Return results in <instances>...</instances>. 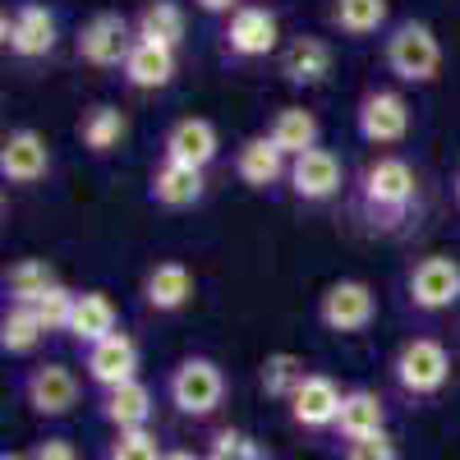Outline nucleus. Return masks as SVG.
<instances>
[{"label": "nucleus", "instance_id": "nucleus-1", "mask_svg": "<svg viewBox=\"0 0 460 460\" xmlns=\"http://www.w3.org/2000/svg\"><path fill=\"white\" fill-rule=\"evenodd\" d=\"M387 65L396 79L405 84H429L438 79L442 69V47L429 23H401L392 37H387Z\"/></svg>", "mask_w": 460, "mask_h": 460}, {"label": "nucleus", "instance_id": "nucleus-2", "mask_svg": "<svg viewBox=\"0 0 460 460\" xmlns=\"http://www.w3.org/2000/svg\"><path fill=\"white\" fill-rule=\"evenodd\" d=\"M396 382L410 392V396H433L447 387V377H451V355H447V345L433 341V336H414L401 345V355H396Z\"/></svg>", "mask_w": 460, "mask_h": 460}, {"label": "nucleus", "instance_id": "nucleus-3", "mask_svg": "<svg viewBox=\"0 0 460 460\" xmlns=\"http://www.w3.org/2000/svg\"><path fill=\"white\" fill-rule=\"evenodd\" d=\"M171 401L180 414H194V419H208L221 401H226V377L212 359L194 355L184 359L175 373H171Z\"/></svg>", "mask_w": 460, "mask_h": 460}, {"label": "nucleus", "instance_id": "nucleus-4", "mask_svg": "<svg viewBox=\"0 0 460 460\" xmlns=\"http://www.w3.org/2000/svg\"><path fill=\"white\" fill-rule=\"evenodd\" d=\"M364 203L373 217H401L414 203V171L401 157H382L364 171Z\"/></svg>", "mask_w": 460, "mask_h": 460}, {"label": "nucleus", "instance_id": "nucleus-5", "mask_svg": "<svg viewBox=\"0 0 460 460\" xmlns=\"http://www.w3.org/2000/svg\"><path fill=\"white\" fill-rule=\"evenodd\" d=\"M138 37H129V23L125 14H93L79 32V60L97 65V69H111V65H125L129 51H134Z\"/></svg>", "mask_w": 460, "mask_h": 460}, {"label": "nucleus", "instance_id": "nucleus-6", "mask_svg": "<svg viewBox=\"0 0 460 460\" xmlns=\"http://www.w3.org/2000/svg\"><path fill=\"white\" fill-rule=\"evenodd\" d=\"M373 314H377V295L364 281H336L318 304V318L327 332H364Z\"/></svg>", "mask_w": 460, "mask_h": 460}, {"label": "nucleus", "instance_id": "nucleus-7", "mask_svg": "<svg viewBox=\"0 0 460 460\" xmlns=\"http://www.w3.org/2000/svg\"><path fill=\"white\" fill-rule=\"evenodd\" d=\"M410 299H414V309H451V304L460 299V262L447 258V253H433L424 258L410 272Z\"/></svg>", "mask_w": 460, "mask_h": 460}, {"label": "nucleus", "instance_id": "nucleus-8", "mask_svg": "<svg viewBox=\"0 0 460 460\" xmlns=\"http://www.w3.org/2000/svg\"><path fill=\"white\" fill-rule=\"evenodd\" d=\"M23 396L37 414L60 419V414H69L74 405H79V377H74V368H65V364H42V368L28 373Z\"/></svg>", "mask_w": 460, "mask_h": 460}, {"label": "nucleus", "instance_id": "nucleus-9", "mask_svg": "<svg viewBox=\"0 0 460 460\" xmlns=\"http://www.w3.org/2000/svg\"><path fill=\"white\" fill-rule=\"evenodd\" d=\"M47 171H51V152L37 129H14L0 143V175L10 184H37Z\"/></svg>", "mask_w": 460, "mask_h": 460}, {"label": "nucleus", "instance_id": "nucleus-10", "mask_svg": "<svg viewBox=\"0 0 460 460\" xmlns=\"http://www.w3.org/2000/svg\"><path fill=\"white\" fill-rule=\"evenodd\" d=\"M359 134L368 143H401L410 134V106L401 93H368L359 102Z\"/></svg>", "mask_w": 460, "mask_h": 460}, {"label": "nucleus", "instance_id": "nucleus-11", "mask_svg": "<svg viewBox=\"0 0 460 460\" xmlns=\"http://www.w3.org/2000/svg\"><path fill=\"white\" fill-rule=\"evenodd\" d=\"M138 373V345L125 336V332H115L97 345H88V377L97 382V387H125V382H134Z\"/></svg>", "mask_w": 460, "mask_h": 460}, {"label": "nucleus", "instance_id": "nucleus-12", "mask_svg": "<svg viewBox=\"0 0 460 460\" xmlns=\"http://www.w3.org/2000/svg\"><path fill=\"white\" fill-rule=\"evenodd\" d=\"M341 401H345V392L336 387L332 377L309 373V377H304V387L295 392V401H290V414H295L299 429H332L341 419Z\"/></svg>", "mask_w": 460, "mask_h": 460}, {"label": "nucleus", "instance_id": "nucleus-13", "mask_svg": "<svg viewBox=\"0 0 460 460\" xmlns=\"http://www.w3.org/2000/svg\"><path fill=\"white\" fill-rule=\"evenodd\" d=\"M5 47L23 60L47 56L56 47V14L47 5H23L14 19H5Z\"/></svg>", "mask_w": 460, "mask_h": 460}, {"label": "nucleus", "instance_id": "nucleus-14", "mask_svg": "<svg viewBox=\"0 0 460 460\" xmlns=\"http://www.w3.org/2000/svg\"><path fill=\"white\" fill-rule=\"evenodd\" d=\"M290 189H295L299 199H309V203L332 199L336 189H341V162H336V152L314 147V152H304V157H295L290 162Z\"/></svg>", "mask_w": 460, "mask_h": 460}, {"label": "nucleus", "instance_id": "nucleus-15", "mask_svg": "<svg viewBox=\"0 0 460 460\" xmlns=\"http://www.w3.org/2000/svg\"><path fill=\"white\" fill-rule=\"evenodd\" d=\"M217 125L203 120V115H189V120H180L171 134H166V162H180V166H208L217 157Z\"/></svg>", "mask_w": 460, "mask_h": 460}, {"label": "nucleus", "instance_id": "nucleus-16", "mask_svg": "<svg viewBox=\"0 0 460 460\" xmlns=\"http://www.w3.org/2000/svg\"><path fill=\"white\" fill-rule=\"evenodd\" d=\"M277 37H281L277 14H267L262 5H244V10H235V19H230L226 42H230L235 56H267L277 47Z\"/></svg>", "mask_w": 460, "mask_h": 460}, {"label": "nucleus", "instance_id": "nucleus-17", "mask_svg": "<svg viewBox=\"0 0 460 460\" xmlns=\"http://www.w3.org/2000/svg\"><path fill=\"white\" fill-rule=\"evenodd\" d=\"M336 429L345 442H359V438H373V433H387V405H382L377 392H345L341 401V419Z\"/></svg>", "mask_w": 460, "mask_h": 460}, {"label": "nucleus", "instance_id": "nucleus-18", "mask_svg": "<svg viewBox=\"0 0 460 460\" xmlns=\"http://www.w3.org/2000/svg\"><path fill=\"white\" fill-rule=\"evenodd\" d=\"M281 74L299 88L323 84L332 74V47L323 42V37H295V42L286 47V56H281Z\"/></svg>", "mask_w": 460, "mask_h": 460}, {"label": "nucleus", "instance_id": "nucleus-19", "mask_svg": "<svg viewBox=\"0 0 460 460\" xmlns=\"http://www.w3.org/2000/svg\"><path fill=\"white\" fill-rule=\"evenodd\" d=\"M189 295H194V277H189L184 262H157L143 281V299L152 304V309L162 314H175L189 304Z\"/></svg>", "mask_w": 460, "mask_h": 460}, {"label": "nucleus", "instance_id": "nucleus-20", "mask_svg": "<svg viewBox=\"0 0 460 460\" xmlns=\"http://www.w3.org/2000/svg\"><path fill=\"white\" fill-rule=\"evenodd\" d=\"M102 419L106 424H115L120 433L129 429H147V419H152V392L143 387V382H125V387H111L102 396Z\"/></svg>", "mask_w": 460, "mask_h": 460}, {"label": "nucleus", "instance_id": "nucleus-21", "mask_svg": "<svg viewBox=\"0 0 460 460\" xmlns=\"http://www.w3.org/2000/svg\"><path fill=\"white\" fill-rule=\"evenodd\" d=\"M175 74V51L162 47V42H147V37H138L129 60H125V79L134 88H166Z\"/></svg>", "mask_w": 460, "mask_h": 460}, {"label": "nucleus", "instance_id": "nucleus-22", "mask_svg": "<svg viewBox=\"0 0 460 460\" xmlns=\"http://www.w3.org/2000/svg\"><path fill=\"white\" fill-rule=\"evenodd\" d=\"M115 323H120V318H115L111 295L88 290V295L74 299V323H69V336H79L84 345H97V341L115 336Z\"/></svg>", "mask_w": 460, "mask_h": 460}, {"label": "nucleus", "instance_id": "nucleus-23", "mask_svg": "<svg viewBox=\"0 0 460 460\" xmlns=\"http://www.w3.org/2000/svg\"><path fill=\"white\" fill-rule=\"evenodd\" d=\"M235 171L244 184L253 189H267V184H277L286 175V152L272 143V138H249L240 147V157H235Z\"/></svg>", "mask_w": 460, "mask_h": 460}, {"label": "nucleus", "instance_id": "nucleus-24", "mask_svg": "<svg viewBox=\"0 0 460 460\" xmlns=\"http://www.w3.org/2000/svg\"><path fill=\"white\" fill-rule=\"evenodd\" d=\"M152 199L162 208H189L203 199V171L199 166H180V162H166L157 175H152Z\"/></svg>", "mask_w": 460, "mask_h": 460}, {"label": "nucleus", "instance_id": "nucleus-25", "mask_svg": "<svg viewBox=\"0 0 460 460\" xmlns=\"http://www.w3.org/2000/svg\"><path fill=\"white\" fill-rule=\"evenodd\" d=\"M272 138L286 157H304V152H314L318 147V120H314V111H304V106H286L277 111V120H272Z\"/></svg>", "mask_w": 460, "mask_h": 460}, {"label": "nucleus", "instance_id": "nucleus-26", "mask_svg": "<svg viewBox=\"0 0 460 460\" xmlns=\"http://www.w3.org/2000/svg\"><path fill=\"white\" fill-rule=\"evenodd\" d=\"M60 281H56V272L42 262V258H23V262H14L10 272H5V290H10V299L14 304H37L47 290H56Z\"/></svg>", "mask_w": 460, "mask_h": 460}, {"label": "nucleus", "instance_id": "nucleus-27", "mask_svg": "<svg viewBox=\"0 0 460 460\" xmlns=\"http://www.w3.org/2000/svg\"><path fill=\"white\" fill-rule=\"evenodd\" d=\"M304 359L290 355V350H277V355H267L262 359V392L272 396V401H295V392L304 387Z\"/></svg>", "mask_w": 460, "mask_h": 460}, {"label": "nucleus", "instance_id": "nucleus-28", "mask_svg": "<svg viewBox=\"0 0 460 460\" xmlns=\"http://www.w3.org/2000/svg\"><path fill=\"white\" fill-rule=\"evenodd\" d=\"M138 37H147V42H162V47H180L184 37V10L175 5V0H152V5L138 14Z\"/></svg>", "mask_w": 460, "mask_h": 460}, {"label": "nucleus", "instance_id": "nucleus-29", "mask_svg": "<svg viewBox=\"0 0 460 460\" xmlns=\"http://www.w3.org/2000/svg\"><path fill=\"white\" fill-rule=\"evenodd\" d=\"M42 336H47V327H42L32 304H14V309L0 318V345H5L10 355H28Z\"/></svg>", "mask_w": 460, "mask_h": 460}, {"label": "nucleus", "instance_id": "nucleus-30", "mask_svg": "<svg viewBox=\"0 0 460 460\" xmlns=\"http://www.w3.org/2000/svg\"><path fill=\"white\" fill-rule=\"evenodd\" d=\"M332 19H336L341 32L368 37V32H377L382 23H387V0H336Z\"/></svg>", "mask_w": 460, "mask_h": 460}, {"label": "nucleus", "instance_id": "nucleus-31", "mask_svg": "<svg viewBox=\"0 0 460 460\" xmlns=\"http://www.w3.org/2000/svg\"><path fill=\"white\" fill-rule=\"evenodd\" d=\"M79 134H84V143H88L93 152H111L115 143L125 138V115L115 111V106H93V111L84 115Z\"/></svg>", "mask_w": 460, "mask_h": 460}, {"label": "nucleus", "instance_id": "nucleus-32", "mask_svg": "<svg viewBox=\"0 0 460 460\" xmlns=\"http://www.w3.org/2000/svg\"><path fill=\"white\" fill-rule=\"evenodd\" d=\"M166 451L157 447V433L147 429H129V433H115L111 442V456L106 460H162Z\"/></svg>", "mask_w": 460, "mask_h": 460}, {"label": "nucleus", "instance_id": "nucleus-33", "mask_svg": "<svg viewBox=\"0 0 460 460\" xmlns=\"http://www.w3.org/2000/svg\"><path fill=\"white\" fill-rule=\"evenodd\" d=\"M74 299H79V295H69L65 286H56V290H47L42 299H37L32 309H37V318H42L47 332H69V323H74Z\"/></svg>", "mask_w": 460, "mask_h": 460}, {"label": "nucleus", "instance_id": "nucleus-34", "mask_svg": "<svg viewBox=\"0 0 460 460\" xmlns=\"http://www.w3.org/2000/svg\"><path fill=\"white\" fill-rule=\"evenodd\" d=\"M208 460H267V456H262V447H258L249 433L221 429V433L212 438V447H208Z\"/></svg>", "mask_w": 460, "mask_h": 460}, {"label": "nucleus", "instance_id": "nucleus-35", "mask_svg": "<svg viewBox=\"0 0 460 460\" xmlns=\"http://www.w3.org/2000/svg\"><path fill=\"white\" fill-rule=\"evenodd\" d=\"M345 460H401L392 433H373V438H359L345 447Z\"/></svg>", "mask_w": 460, "mask_h": 460}, {"label": "nucleus", "instance_id": "nucleus-36", "mask_svg": "<svg viewBox=\"0 0 460 460\" xmlns=\"http://www.w3.org/2000/svg\"><path fill=\"white\" fill-rule=\"evenodd\" d=\"M32 460H79V451H74V442H65V438H47V442L32 447Z\"/></svg>", "mask_w": 460, "mask_h": 460}, {"label": "nucleus", "instance_id": "nucleus-37", "mask_svg": "<svg viewBox=\"0 0 460 460\" xmlns=\"http://www.w3.org/2000/svg\"><path fill=\"white\" fill-rule=\"evenodd\" d=\"M194 5H199V10H208V14H221V10L235 5V0H194Z\"/></svg>", "mask_w": 460, "mask_h": 460}, {"label": "nucleus", "instance_id": "nucleus-38", "mask_svg": "<svg viewBox=\"0 0 460 460\" xmlns=\"http://www.w3.org/2000/svg\"><path fill=\"white\" fill-rule=\"evenodd\" d=\"M162 460H208V456H194V451H166Z\"/></svg>", "mask_w": 460, "mask_h": 460}, {"label": "nucleus", "instance_id": "nucleus-39", "mask_svg": "<svg viewBox=\"0 0 460 460\" xmlns=\"http://www.w3.org/2000/svg\"><path fill=\"white\" fill-rule=\"evenodd\" d=\"M0 460H32V456H23V451H5V456H0Z\"/></svg>", "mask_w": 460, "mask_h": 460}, {"label": "nucleus", "instance_id": "nucleus-40", "mask_svg": "<svg viewBox=\"0 0 460 460\" xmlns=\"http://www.w3.org/2000/svg\"><path fill=\"white\" fill-rule=\"evenodd\" d=\"M456 199H460V180H456Z\"/></svg>", "mask_w": 460, "mask_h": 460}]
</instances>
